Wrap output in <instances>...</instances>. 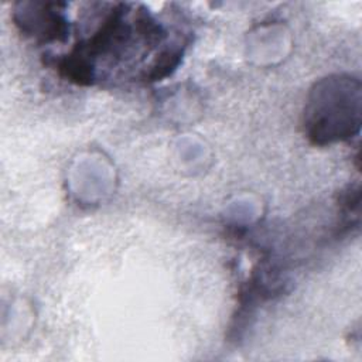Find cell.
Returning <instances> with one entry per match:
<instances>
[{"mask_svg":"<svg viewBox=\"0 0 362 362\" xmlns=\"http://www.w3.org/2000/svg\"><path fill=\"white\" fill-rule=\"evenodd\" d=\"M361 124V82L352 76L320 81L311 90L304 113L308 139L315 144L352 137Z\"/></svg>","mask_w":362,"mask_h":362,"instance_id":"cell-1","label":"cell"}]
</instances>
